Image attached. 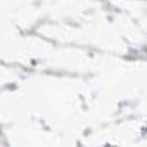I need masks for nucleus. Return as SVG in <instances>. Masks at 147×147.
Returning a JSON list of instances; mask_svg holds the SVG:
<instances>
[]
</instances>
